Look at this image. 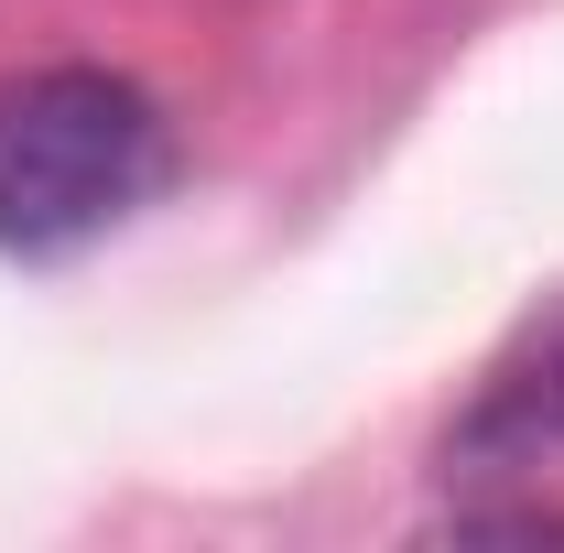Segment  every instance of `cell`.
<instances>
[{
    "mask_svg": "<svg viewBox=\"0 0 564 553\" xmlns=\"http://www.w3.org/2000/svg\"><path fill=\"white\" fill-rule=\"evenodd\" d=\"M543 445H564V304H543L478 380L467 423L445 434V467H532Z\"/></svg>",
    "mask_w": 564,
    "mask_h": 553,
    "instance_id": "cell-2",
    "label": "cell"
},
{
    "mask_svg": "<svg viewBox=\"0 0 564 553\" xmlns=\"http://www.w3.org/2000/svg\"><path fill=\"white\" fill-rule=\"evenodd\" d=\"M174 174L152 87L120 66H22L0 76V250L76 261L131 228Z\"/></svg>",
    "mask_w": 564,
    "mask_h": 553,
    "instance_id": "cell-1",
    "label": "cell"
}]
</instances>
